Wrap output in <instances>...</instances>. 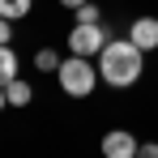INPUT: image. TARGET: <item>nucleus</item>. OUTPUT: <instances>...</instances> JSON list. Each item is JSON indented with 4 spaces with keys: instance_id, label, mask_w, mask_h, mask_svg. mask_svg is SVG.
Listing matches in <instances>:
<instances>
[{
    "instance_id": "obj_1",
    "label": "nucleus",
    "mask_w": 158,
    "mask_h": 158,
    "mask_svg": "<svg viewBox=\"0 0 158 158\" xmlns=\"http://www.w3.org/2000/svg\"><path fill=\"white\" fill-rule=\"evenodd\" d=\"M141 47L132 43V39H111L103 52H98V73H103L107 85H115V90H124L132 81L141 77Z\"/></svg>"
},
{
    "instance_id": "obj_14",
    "label": "nucleus",
    "mask_w": 158,
    "mask_h": 158,
    "mask_svg": "<svg viewBox=\"0 0 158 158\" xmlns=\"http://www.w3.org/2000/svg\"><path fill=\"white\" fill-rule=\"evenodd\" d=\"M0 107H9V94H4V85H0Z\"/></svg>"
},
{
    "instance_id": "obj_11",
    "label": "nucleus",
    "mask_w": 158,
    "mask_h": 158,
    "mask_svg": "<svg viewBox=\"0 0 158 158\" xmlns=\"http://www.w3.org/2000/svg\"><path fill=\"white\" fill-rule=\"evenodd\" d=\"M137 158H158V141H145V145L137 150Z\"/></svg>"
},
{
    "instance_id": "obj_2",
    "label": "nucleus",
    "mask_w": 158,
    "mask_h": 158,
    "mask_svg": "<svg viewBox=\"0 0 158 158\" xmlns=\"http://www.w3.org/2000/svg\"><path fill=\"white\" fill-rule=\"evenodd\" d=\"M60 85H64V94H73V98H85V94H94V85H98V69L85 60V56H69V60H60Z\"/></svg>"
},
{
    "instance_id": "obj_3",
    "label": "nucleus",
    "mask_w": 158,
    "mask_h": 158,
    "mask_svg": "<svg viewBox=\"0 0 158 158\" xmlns=\"http://www.w3.org/2000/svg\"><path fill=\"white\" fill-rule=\"evenodd\" d=\"M107 43H111V39H107V26H103V22H98V26H73V30H69V52H73V56H85V60L98 56Z\"/></svg>"
},
{
    "instance_id": "obj_9",
    "label": "nucleus",
    "mask_w": 158,
    "mask_h": 158,
    "mask_svg": "<svg viewBox=\"0 0 158 158\" xmlns=\"http://www.w3.org/2000/svg\"><path fill=\"white\" fill-rule=\"evenodd\" d=\"M34 64H39V69H43V73H60V56H56L52 47H43V52L34 56Z\"/></svg>"
},
{
    "instance_id": "obj_8",
    "label": "nucleus",
    "mask_w": 158,
    "mask_h": 158,
    "mask_svg": "<svg viewBox=\"0 0 158 158\" xmlns=\"http://www.w3.org/2000/svg\"><path fill=\"white\" fill-rule=\"evenodd\" d=\"M4 94H9V107H26V103H30V85H26L22 77L9 81V85H4Z\"/></svg>"
},
{
    "instance_id": "obj_4",
    "label": "nucleus",
    "mask_w": 158,
    "mask_h": 158,
    "mask_svg": "<svg viewBox=\"0 0 158 158\" xmlns=\"http://www.w3.org/2000/svg\"><path fill=\"white\" fill-rule=\"evenodd\" d=\"M137 137L132 132H124V128H111L103 137V158H137Z\"/></svg>"
},
{
    "instance_id": "obj_10",
    "label": "nucleus",
    "mask_w": 158,
    "mask_h": 158,
    "mask_svg": "<svg viewBox=\"0 0 158 158\" xmlns=\"http://www.w3.org/2000/svg\"><path fill=\"white\" fill-rule=\"evenodd\" d=\"M98 22H103V17H98V4L85 0V4L77 9V26H98Z\"/></svg>"
},
{
    "instance_id": "obj_12",
    "label": "nucleus",
    "mask_w": 158,
    "mask_h": 158,
    "mask_svg": "<svg viewBox=\"0 0 158 158\" xmlns=\"http://www.w3.org/2000/svg\"><path fill=\"white\" fill-rule=\"evenodd\" d=\"M9 39H13V30H9V22H4V17H0V47H4V43H9Z\"/></svg>"
},
{
    "instance_id": "obj_7",
    "label": "nucleus",
    "mask_w": 158,
    "mask_h": 158,
    "mask_svg": "<svg viewBox=\"0 0 158 158\" xmlns=\"http://www.w3.org/2000/svg\"><path fill=\"white\" fill-rule=\"evenodd\" d=\"M30 4H34V0H0V17H4V22H17V17L30 13Z\"/></svg>"
},
{
    "instance_id": "obj_6",
    "label": "nucleus",
    "mask_w": 158,
    "mask_h": 158,
    "mask_svg": "<svg viewBox=\"0 0 158 158\" xmlns=\"http://www.w3.org/2000/svg\"><path fill=\"white\" fill-rule=\"evenodd\" d=\"M9 81H17V56L4 43V47H0V85H9Z\"/></svg>"
},
{
    "instance_id": "obj_13",
    "label": "nucleus",
    "mask_w": 158,
    "mask_h": 158,
    "mask_svg": "<svg viewBox=\"0 0 158 158\" xmlns=\"http://www.w3.org/2000/svg\"><path fill=\"white\" fill-rule=\"evenodd\" d=\"M60 4H64V9H81L85 0H60Z\"/></svg>"
},
{
    "instance_id": "obj_5",
    "label": "nucleus",
    "mask_w": 158,
    "mask_h": 158,
    "mask_svg": "<svg viewBox=\"0 0 158 158\" xmlns=\"http://www.w3.org/2000/svg\"><path fill=\"white\" fill-rule=\"evenodd\" d=\"M128 39L141 47V52H154L158 47V17H137L132 30H128Z\"/></svg>"
}]
</instances>
